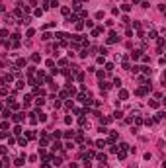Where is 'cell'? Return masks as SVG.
Segmentation results:
<instances>
[{
  "label": "cell",
  "instance_id": "cell-1",
  "mask_svg": "<svg viewBox=\"0 0 166 168\" xmlns=\"http://www.w3.org/2000/svg\"><path fill=\"white\" fill-rule=\"evenodd\" d=\"M117 41V33L115 31H109V37H108V45H112V43Z\"/></svg>",
  "mask_w": 166,
  "mask_h": 168
},
{
  "label": "cell",
  "instance_id": "cell-2",
  "mask_svg": "<svg viewBox=\"0 0 166 168\" xmlns=\"http://www.w3.org/2000/svg\"><path fill=\"white\" fill-rule=\"evenodd\" d=\"M12 119H14L16 123H20V121H24V119H25V115H24V113H12Z\"/></svg>",
  "mask_w": 166,
  "mask_h": 168
},
{
  "label": "cell",
  "instance_id": "cell-3",
  "mask_svg": "<svg viewBox=\"0 0 166 168\" xmlns=\"http://www.w3.org/2000/svg\"><path fill=\"white\" fill-rule=\"evenodd\" d=\"M109 86H112V84H108L106 80H100V90H102V92H108Z\"/></svg>",
  "mask_w": 166,
  "mask_h": 168
},
{
  "label": "cell",
  "instance_id": "cell-4",
  "mask_svg": "<svg viewBox=\"0 0 166 168\" xmlns=\"http://www.w3.org/2000/svg\"><path fill=\"white\" fill-rule=\"evenodd\" d=\"M164 37H156V45H158V53H162V47H164Z\"/></svg>",
  "mask_w": 166,
  "mask_h": 168
},
{
  "label": "cell",
  "instance_id": "cell-5",
  "mask_svg": "<svg viewBox=\"0 0 166 168\" xmlns=\"http://www.w3.org/2000/svg\"><path fill=\"white\" fill-rule=\"evenodd\" d=\"M119 139V133L117 131H112V133H109V143H113V141H117Z\"/></svg>",
  "mask_w": 166,
  "mask_h": 168
},
{
  "label": "cell",
  "instance_id": "cell-6",
  "mask_svg": "<svg viewBox=\"0 0 166 168\" xmlns=\"http://www.w3.org/2000/svg\"><path fill=\"white\" fill-rule=\"evenodd\" d=\"M119 98H121V100H127V98H129V92L121 88V90H119Z\"/></svg>",
  "mask_w": 166,
  "mask_h": 168
},
{
  "label": "cell",
  "instance_id": "cell-7",
  "mask_svg": "<svg viewBox=\"0 0 166 168\" xmlns=\"http://www.w3.org/2000/svg\"><path fill=\"white\" fill-rule=\"evenodd\" d=\"M141 53H143V51H139V49H135V51L131 53V59H135V61H137V59L141 57Z\"/></svg>",
  "mask_w": 166,
  "mask_h": 168
},
{
  "label": "cell",
  "instance_id": "cell-8",
  "mask_svg": "<svg viewBox=\"0 0 166 168\" xmlns=\"http://www.w3.org/2000/svg\"><path fill=\"white\" fill-rule=\"evenodd\" d=\"M125 156H127V150H117V158L119 160H125Z\"/></svg>",
  "mask_w": 166,
  "mask_h": 168
},
{
  "label": "cell",
  "instance_id": "cell-9",
  "mask_svg": "<svg viewBox=\"0 0 166 168\" xmlns=\"http://www.w3.org/2000/svg\"><path fill=\"white\" fill-rule=\"evenodd\" d=\"M69 21H70V24H76V21H78V16H76V14H70V16H69Z\"/></svg>",
  "mask_w": 166,
  "mask_h": 168
},
{
  "label": "cell",
  "instance_id": "cell-10",
  "mask_svg": "<svg viewBox=\"0 0 166 168\" xmlns=\"http://www.w3.org/2000/svg\"><path fill=\"white\" fill-rule=\"evenodd\" d=\"M20 24H22V25H29V24H31V18H29V16H27V18H22Z\"/></svg>",
  "mask_w": 166,
  "mask_h": 168
},
{
  "label": "cell",
  "instance_id": "cell-11",
  "mask_svg": "<svg viewBox=\"0 0 166 168\" xmlns=\"http://www.w3.org/2000/svg\"><path fill=\"white\" fill-rule=\"evenodd\" d=\"M43 104H45V100H43V96H39V98L35 100V106H37V107H41Z\"/></svg>",
  "mask_w": 166,
  "mask_h": 168
},
{
  "label": "cell",
  "instance_id": "cell-12",
  "mask_svg": "<svg viewBox=\"0 0 166 168\" xmlns=\"http://www.w3.org/2000/svg\"><path fill=\"white\" fill-rule=\"evenodd\" d=\"M148 92V88H137V96H145Z\"/></svg>",
  "mask_w": 166,
  "mask_h": 168
},
{
  "label": "cell",
  "instance_id": "cell-13",
  "mask_svg": "<svg viewBox=\"0 0 166 168\" xmlns=\"http://www.w3.org/2000/svg\"><path fill=\"white\" fill-rule=\"evenodd\" d=\"M55 37H59V39H66V37H69V33H65V31H59Z\"/></svg>",
  "mask_w": 166,
  "mask_h": 168
},
{
  "label": "cell",
  "instance_id": "cell-14",
  "mask_svg": "<svg viewBox=\"0 0 166 168\" xmlns=\"http://www.w3.org/2000/svg\"><path fill=\"white\" fill-rule=\"evenodd\" d=\"M61 12H63V16H66V18H69V16H70V8H61Z\"/></svg>",
  "mask_w": 166,
  "mask_h": 168
},
{
  "label": "cell",
  "instance_id": "cell-15",
  "mask_svg": "<svg viewBox=\"0 0 166 168\" xmlns=\"http://www.w3.org/2000/svg\"><path fill=\"white\" fill-rule=\"evenodd\" d=\"M143 70V74H152V68H148V67H141Z\"/></svg>",
  "mask_w": 166,
  "mask_h": 168
},
{
  "label": "cell",
  "instance_id": "cell-16",
  "mask_svg": "<svg viewBox=\"0 0 166 168\" xmlns=\"http://www.w3.org/2000/svg\"><path fill=\"white\" fill-rule=\"evenodd\" d=\"M133 121H135L137 125H141V123H143V117H141V115H135V117H133Z\"/></svg>",
  "mask_w": 166,
  "mask_h": 168
},
{
  "label": "cell",
  "instance_id": "cell-17",
  "mask_svg": "<svg viewBox=\"0 0 166 168\" xmlns=\"http://www.w3.org/2000/svg\"><path fill=\"white\" fill-rule=\"evenodd\" d=\"M31 61H33V63H39V61H41V55H37V53H35V55H31Z\"/></svg>",
  "mask_w": 166,
  "mask_h": 168
},
{
  "label": "cell",
  "instance_id": "cell-18",
  "mask_svg": "<svg viewBox=\"0 0 166 168\" xmlns=\"http://www.w3.org/2000/svg\"><path fill=\"white\" fill-rule=\"evenodd\" d=\"M98 160H100V162H106V160H108V156L104 154V153H100V154H98Z\"/></svg>",
  "mask_w": 166,
  "mask_h": 168
},
{
  "label": "cell",
  "instance_id": "cell-19",
  "mask_svg": "<svg viewBox=\"0 0 166 168\" xmlns=\"http://www.w3.org/2000/svg\"><path fill=\"white\" fill-rule=\"evenodd\" d=\"M106 141H96V147H100V149H104V147H106Z\"/></svg>",
  "mask_w": 166,
  "mask_h": 168
},
{
  "label": "cell",
  "instance_id": "cell-20",
  "mask_svg": "<svg viewBox=\"0 0 166 168\" xmlns=\"http://www.w3.org/2000/svg\"><path fill=\"white\" fill-rule=\"evenodd\" d=\"M96 76H98L100 80H104V76H106V72H104V70H98V72H96Z\"/></svg>",
  "mask_w": 166,
  "mask_h": 168
},
{
  "label": "cell",
  "instance_id": "cell-21",
  "mask_svg": "<svg viewBox=\"0 0 166 168\" xmlns=\"http://www.w3.org/2000/svg\"><path fill=\"white\" fill-rule=\"evenodd\" d=\"M4 82H14V74H8V76H4Z\"/></svg>",
  "mask_w": 166,
  "mask_h": 168
},
{
  "label": "cell",
  "instance_id": "cell-22",
  "mask_svg": "<svg viewBox=\"0 0 166 168\" xmlns=\"http://www.w3.org/2000/svg\"><path fill=\"white\" fill-rule=\"evenodd\" d=\"M148 37H151V39H156L158 35H156V31H154V29H151V31H148Z\"/></svg>",
  "mask_w": 166,
  "mask_h": 168
},
{
  "label": "cell",
  "instance_id": "cell-23",
  "mask_svg": "<svg viewBox=\"0 0 166 168\" xmlns=\"http://www.w3.org/2000/svg\"><path fill=\"white\" fill-rule=\"evenodd\" d=\"M53 149H55V150H59V149H63V145H61L59 141H55V143H53Z\"/></svg>",
  "mask_w": 166,
  "mask_h": 168
},
{
  "label": "cell",
  "instance_id": "cell-24",
  "mask_svg": "<svg viewBox=\"0 0 166 168\" xmlns=\"http://www.w3.org/2000/svg\"><path fill=\"white\" fill-rule=\"evenodd\" d=\"M2 117H12V110H4V113H2Z\"/></svg>",
  "mask_w": 166,
  "mask_h": 168
},
{
  "label": "cell",
  "instance_id": "cell-25",
  "mask_svg": "<svg viewBox=\"0 0 166 168\" xmlns=\"http://www.w3.org/2000/svg\"><path fill=\"white\" fill-rule=\"evenodd\" d=\"M8 127H10V123H8V121H2V125H0V129H2V131H6Z\"/></svg>",
  "mask_w": 166,
  "mask_h": 168
},
{
  "label": "cell",
  "instance_id": "cell-26",
  "mask_svg": "<svg viewBox=\"0 0 166 168\" xmlns=\"http://www.w3.org/2000/svg\"><path fill=\"white\" fill-rule=\"evenodd\" d=\"M18 143L22 145V147H27V139H24V137H20V141H18Z\"/></svg>",
  "mask_w": 166,
  "mask_h": 168
},
{
  "label": "cell",
  "instance_id": "cell-27",
  "mask_svg": "<svg viewBox=\"0 0 166 168\" xmlns=\"http://www.w3.org/2000/svg\"><path fill=\"white\" fill-rule=\"evenodd\" d=\"M72 8H74V10H80V0H74V2H72Z\"/></svg>",
  "mask_w": 166,
  "mask_h": 168
},
{
  "label": "cell",
  "instance_id": "cell-28",
  "mask_svg": "<svg viewBox=\"0 0 166 168\" xmlns=\"http://www.w3.org/2000/svg\"><path fill=\"white\" fill-rule=\"evenodd\" d=\"M106 70H108V72H112V70H113V63H106Z\"/></svg>",
  "mask_w": 166,
  "mask_h": 168
},
{
  "label": "cell",
  "instance_id": "cell-29",
  "mask_svg": "<svg viewBox=\"0 0 166 168\" xmlns=\"http://www.w3.org/2000/svg\"><path fill=\"white\" fill-rule=\"evenodd\" d=\"M14 135H22V127H20V125L14 127Z\"/></svg>",
  "mask_w": 166,
  "mask_h": 168
},
{
  "label": "cell",
  "instance_id": "cell-30",
  "mask_svg": "<svg viewBox=\"0 0 166 168\" xmlns=\"http://www.w3.org/2000/svg\"><path fill=\"white\" fill-rule=\"evenodd\" d=\"M100 121H102V123H104V125H108V123H109V121H112V117H102V119H100Z\"/></svg>",
  "mask_w": 166,
  "mask_h": 168
},
{
  "label": "cell",
  "instance_id": "cell-31",
  "mask_svg": "<svg viewBox=\"0 0 166 168\" xmlns=\"http://www.w3.org/2000/svg\"><path fill=\"white\" fill-rule=\"evenodd\" d=\"M121 10H123V12H129V10H131V4H123V6H121Z\"/></svg>",
  "mask_w": 166,
  "mask_h": 168
},
{
  "label": "cell",
  "instance_id": "cell-32",
  "mask_svg": "<svg viewBox=\"0 0 166 168\" xmlns=\"http://www.w3.org/2000/svg\"><path fill=\"white\" fill-rule=\"evenodd\" d=\"M37 135H35V131H27V139H35Z\"/></svg>",
  "mask_w": 166,
  "mask_h": 168
},
{
  "label": "cell",
  "instance_id": "cell-33",
  "mask_svg": "<svg viewBox=\"0 0 166 168\" xmlns=\"http://www.w3.org/2000/svg\"><path fill=\"white\" fill-rule=\"evenodd\" d=\"M51 37H53L51 33H43V37H41V39H43V41H49V39H51Z\"/></svg>",
  "mask_w": 166,
  "mask_h": 168
},
{
  "label": "cell",
  "instance_id": "cell-34",
  "mask_svg": "<svg viewBox=\"0 0 166 168\" xmlns=\"http://www.w3.org/2000/svg\"><path fill=\"white\" fill-rule=\"evenodd\" d=\"M65 137H66V139H70V137H74V131H65Z\"/></svg>",
  "mask_w": 166,
  "mask_h": 168
},
{
  "label": "cell",
  "instance_id": "cell-35",
  "mask_svg": "<svg viewBox=\"0 0 166 168\" xmlns=\"http://www.w3.org/2000/svg\"><path fill=\"white\" fill-rule=\"evenodd\" d=\"M14 164H16V166H22V164H24V158H16Z\"/></svg>",
  "mask_w": 166,
  "mask_h": 168
},
{
  "label": "cell",
  "instance_id": "cell-36",
  "mask_svg": "<svg viewBox=\"0 0 166 168\" xmlns=\"http://www.w3.org/2000/svg\"><path fill=\"white\" fill-rule=\"evenodd\" d=\"M14 16H16V18H20V16H22V8H16V10H14Z\"/></svg>",
  "mask_w": 166,
  "mask_h": 168
},
{
  "label": "cell",
  "instance_id": "cell-37",
  "mask_svg": "<svg viewBox=\"0 0 166 168\" xmlns=\"http://www.w3.org/2000/svg\"><path fill=\"white\" fill-rule=\"evenodd\" d=\"M51 160H53V164H57V166L61 164V158H57V156H51Z\"/></svg>",
  "mask_w": 166,
  "mask_h": 168
},
{
  "label": "cell",
  "instance_id": "cell-38",
  "mask_svg": "<svg viewBox=\"0 0 166 168\" xmlns=\"http://www.w3.org/2000/svg\"><path fill=\"white\" fill-rule=\"evenodd\" d=\"M129 70H133V72H139V70H141V67H139V64H135V67H131Z\"/></svg>",
  "mask_w": 166,
  "mask_h": 168
},
{
  "label": "cell",
  "instance_id": "cell-39",
  "mask_svg": "<svg viewBox=\"0 0 166 168\" xmlns=\"http://www.w3.org/2000/svg\"><path fill=\"white\" fill-rule=\"evenodd\" d=\"M0 37H8V29H0Z\"/></svg>",
  "mask_w": 166,
  "mask_h": 168
},
{
  "label": "cell",
  "instance_id": "cell-40",
  "mask_svg": "<svg viewBox=\"0 0 166 168\" xmlns=\"http://www.w3.org/2000/svg\"><path fill=\"white\" fill-rule=\"evenodd\" d=\"M18 67H25V59H18Z\"/></svg>",
  "mask_w": 166,
  "mask_h": 168
},
{
  "label": "cell",
  "instance_id": "cell-41",
  "mask_svg": "<svg viewBox=\"0 0 166 168\" xmlns=\"http://www.w3.org/2000/svg\"><path fill=\"white\" fill-rule=\"evenodd\" d=\"M37 119H39V121H47V115H45V113H39V117H37Z\"/></svg>",
  "mask_w": 166,
  "mask_h": 168
},
{
  "label": "cell",
  "instance_id": "cell-42",
  "mask_svg": "<svg viewBox=\"0 0 166 168\" xmlns=\"http://www.w3.org/2000/svg\"><path fill=\"white\" fill-rule=\"evenodd\" d=\"M119 149H121V150H127V149H129V145H127V143H121Z\"/></svg>",
  "mask_w": 166,
  "mask_h": 168
},
{
  "label": "cell",
  "instance_id": "cell-43",
  "mask_svg": "<svg viewBox=\"0 0 166 168\" xmlns=\"http://www.w3.org/2000/svg\"><path fill=\"white\" fill-rule=\"evenodd\" d=\"M104 18V12H102V10H100V12H96V20H102Z\"/></svg>",
  "mask_w": 166,
  "mask_h": 168
},
{
  "label": "cell",
  "instance_id": "cell-44",
  "mask_svg": "<svg viewBox=\"0 0 166 168\" xmlns=\"http://www.w3.org/2000/svg\"><path fill=\"white\" fill-rule=\"evenodd\" d=\"M151 107H152V110H156V107H158V102H154V100H151Z\"/></svg>",
  "mask_w": 166,
  "mask_h": 168
},
{
  "label": "cell",
  "instance_id": "cell-45",
  "mask_svg": "<svg viewBox=\"0 0 166 168\" xmlns=\"http://www.w3.org/2000/svg\"><path fill=\"white\" fill-rule=\"evenodd\" d=\"M113 84L117 86V88H121V78H115V80H113Z\"/></svg>",
  "mask_w": 166,
  "mask_h": 168
},
{
  "label": "cell",
  "instance_id": "cell-46",
  "mask_svg": "<svg viewBox=\"0 0 166 168\" xmlns=\"http://www.w3.org/2000/svg\"><path fill=\"white\" fill-rule=\"evenodd\" d=\"M154 121H156V119H151V117H148V119H145V123H147V125H152Z\"/></svg>",
  "mask_w": 166,
  "mask_h": 168
},
{
  "label": "cell",
  "instance_id": "cell-47",
  "mask_svg": "<svg viewBox=\"0 0 166 168\" xmlns=\"http://www.w3.org/2000/svg\"><path fill=\"white\" fill-rule=\"evenodd\" d=\"M143 63H151V57H148V55H143Z\"/></svg>",
  "mask_w": 166,
  "mask_h": 168
},
{
  "label": "cell",
  "instance_id": "cell-48",
  "mask_svg": "<svg viewBox=\"0 0 166 168\" xmlns=\"http://www.w3.org/2000/svg\"><path fill=\"white\" fill-rule=\"evenodd\" d=\"M16 88L22 90V88H24V82H22V80H20V82H16Z\"/></svg>",
  "mask_w": 166,
  "mask_h": 168
},
{
  "label": "cell",
  "instance_id": "cell-49",
  "mask_svg": "<svg viewBox=\"0 0 166 168\" xmlns=\"http://www.w3.org/2000/svg\"><path fill=\"white\" fill-rule=\"evenodd\" d=\"M53 137H55V139H59V137H63V133H61V131H55V133H53Z\"/></svg>",
  "mask_w": 166,
  "mask_h": 168
},
{
  "label": "cell",
  "instance_id": "cell-50",
  "mask_svg": "<svg viewBox=\"0 0 166 168\" xmlns=\"http://www.w3.org/2000/svg\"><path fill=\"white\" fill-rule=\"evenodd\" d=\"M121 115H123L121 111H115V113H113V117H115V119H121Z\"/></svg>",
  "mask_w": 166,
  "mask_h": 168
},
{
  "label": "cell",
  "instance_id": "cell-51",
  "mask_svg": "<svg viewBox=\"0 0 166 168\" xmlns=\"http://www.w3.org/2000/svg\"><path fill=\"white\" fill-rule=\"evenodd\" d=\"M6 153H8V149H6V147H0V154H6Z\"/></svg>",
  "mask_w": 166,
  "mask_h": 168
},
{
  "label": "cell",
  "instance_id": "cell-52",
  "mask_svg": "<svg viewBox=\"0 0 166 168\" xmlns=\"http://www.w3.org/2000/svg\"><path fill=\"white\" fill-rule=\"evenodd\" d=\"M41 168H51V166H49L47 162H43V164H41Z\"/></svg>",
  "mask_w": 166,
  "mask_h": 168
},
{
  "label": "cell",
  "instance_id": "cell-53",
  "mask_svg": "<svg viewBox=\"0 0 166 168\" xmlns=\"http://www.w3.org/2000/svg\"><path fill=\"white\" fill-rule=\"evenodd\" d=\"M0 168H4V164H2V162H0Z\"/></svg>",
  "mask_w": 166,
  "mask_h": 168
}]
</instances>
